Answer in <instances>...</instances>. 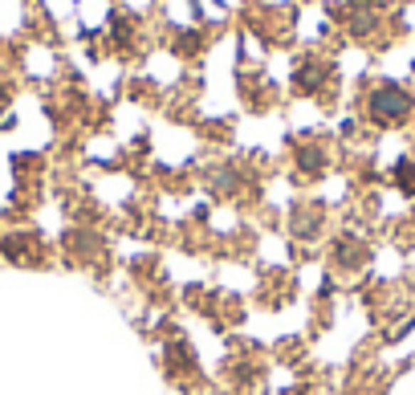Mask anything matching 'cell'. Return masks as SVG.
I'll return each mask as SVG.
<instances>
[{
    "instance_id": "5b68a950",
    "label": "cell",
    "mask_w": 415,
    "mask_h": 395,
    "mask_svg": "<svg viewBox=\"0 0 415 395\" xmlns=\"http://www.w3.org/2000/svg\"><path fill=\"white\" fill-rule=\"evenodd\" d=\"M395 180H399L403 192H415V163L411 159H403L399 168H395Z\"/></svg>"
},
{
    "instance_id": "6da1fadb",
    "label": "cell",
    "mask_w": 415,
    "mask_h": 395,
    "mask_svg": "<svg viewBox=\"0 0 415 395\" xmlns=\"http://www.w3.org/2000/svg\"><path fill=\"white\" fill-rule=\"evenodd\" d=\"M411 106L415 102L403 86H395V82L374 86V94H371V118L374 123H403V118L411 114Z\"/></svg>"
},
{
    "instance_id": "277c9868",
    "label": "cell",
    "mask_w": 415,
    "mask_h": 395,
    "mask_svg": "<svg viewBox=\"0 0 415 395\" xmlns=\"http://www.w3.org/2000/svg\"><path fill=\"white\" fill-rule=\"evenodd\" d=\"M322 78H326V70H317V66H305V70L298 73V90H317V86H322Z\"/></svg>"
},
{
    "instance_id": "7a4b0ae2",
    "label": "cell",
    "mask_w": 415,
    "mask_h": 395,
    "mask_svg": "<svg viewBox=\"0 0 415 395\" xmlns=\"http://www.w3.org/2000/svg\"><path fill=\"white\" fill-rule=\"evenodd\" d=\"M346 25H350L354 37H367V33L374 29V13L371 9H350V21H346Z\"/></svg>"
},
{
    "instance_id": "8992f818",
    "label": "cell",
    "mask_w": 415,
    "mask_h": 395,
    "mask_svg": "<svg viewBox=\"0 0 415 395\" xmlns=\"http://www.w3.org/2000/svg\"><path fill=\"white\" fill-rule=\"evenodd\" d=\"M179 49L196 53V49H200V37H196V33H184V37H179Z\"/></svg>"
},
{
    "instance_id": "3957f363",
    "label": "cell",
    "mask_w": 415,
    "mask_h": 395,
    "mask_svg": "<svg viewBox=\"0 0 415 395\" xmlns=\"http://www.w3.org/2000/svg\"><path fill=\"white\" fill-rule=\"evenodd\" d=\"M298 168L305 171V175H314V171L326 168V155H322L317 147H305V151H298Z\"/></svg>"
}]
</instances>
